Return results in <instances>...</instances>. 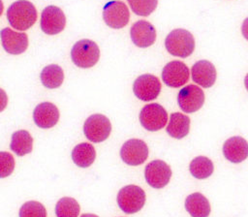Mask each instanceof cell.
I'll return each instance as SVG.
<instances>
[{
    "instance_id": "7",
    "label": "cell",
    "mask_w": 248,
    "mask_h": 217,
    "mask_svg": "<svg viewBox=\"0 0 248 217\" xmlns=\"http://www.w3.org/2000/svg\"><path fill=\"white\" fill-rule=\"evenodd\" d=\"M133 91L137 98L147 102L155 100L161 91V83L157 77L151 74H144L136 78L133 84Z\"/></svg>"
},
{
    "instance_id": "18",
    "label": "cell",
    "mask_w": 248,
    "mask_h": 217,
    "mask_svg": "<svg viewBox=\"0 0 248 217\" xmlns=\"http://www.w3.org/2000/svg\"><path fill=\"white\" fill-rule=\"evenodd\" d=\"M192 79L203 88L211 87L216 80L214 65L207 60H200L192 67Z\"/></svg>"
},
{
    "instance_id": "28",
    "label": "cell",
    "mask_w": 248,
    "mask_h": 217,
    "mask_svg": "<svg viewBox=\"0 0 248 217\" xmlns=\"http://www.w3.org/2000/svg\"><path fill=\"white\" fill-rule=\"evenodd\" d=\"M0 161H1V177L4 178L10 175L15 168V161L13 156L5 151L0 152Z\"/></svg>"
},
{
    "instance_id": "17",
    "label": "cell",
    "mask_w": 248,
    "mask_h": 217,
    "mask_svg": "<svg viewBox=\"0 0 248 217\" xmlns=\"http://www.w3.org/2000/svg\"><path fill=\"white\" fill-rule=\"evenodd\" d=\"M223 154L230 162L240 163L248 157V142L241 137H232L225 141Z\"/></svg>"
},
{
    "instance_id": "23",
    "label": "cell",
    "mask_w": 248,
    "mask_h": 217,
    "mask_svg": "<svg viewBox=\"0 0 248 217\" xmlns=\"http://www.w3.org/2000/svg\"><path fill=\"white\" fill-rule=\"evenodd\" d=\"M43 85L49 89L58 88L64 79V73L62 68L56 64L46 66L40 75Z\"/></svg>"
},
{
    "instance_id": "9",
    "label": "cell",
    "mask_w": 248,
    "mask_h": 217,
    "mask_svg": "<svg viewBox=\"0 0 248 217\" xmlns=\"http://www.w3.org/2000/svg\"><path fill=\"white\" fill-rule=\"evenodd\" d=\"M177 103L184 112H195L202 107L204 103V93L202 88L197 85H186L178 92Z\"/></svg>"
},
{
    "instance_id": "10",
    "label": "cell",
    "mask_w": 248,
    "mask_h": 217,
    "mask_svg": "<svg viewBox=\"0 0 248 217\" xmlns=\"http://www.w3.org/2000/svg\"><path fill=\"white\" fill-rule=\"evenodd\" d=\"M130 14L127 6L121 1H109L103 9V18L111 28L119 29L127 25Z\"/></svg>"
},
{
    "instance_id": "6",
    "label": "cell",
    "mask_w": 248,
    "mask_h": 217,
    "mask_svg": "<svg viewBox=\"0 0 248 217\" xmlns=\"http://www.w3.org/2000/svg\"><path fill=\"white\" fill-rule=\"evenodd\" d=\"M168 121L166 109L159 104L152 103L144 106L140 112V122L147 131L154 132L162 129Z\"/></svg>"
},
{
    "instance_id": "12",
    "label": "cell",
    "mask_w": 248,
    "mask_h": 217,
    "mask_svg": "<svg viewBox=\"0 0 248 217\" xmlns=\"http://www.w3.org/2000/svg\"><path fill=\"white\" fill-rule=\"evenodd\" d=\"M66 25V17L62 10L56 6H47L41 15V29L47 35L60 33Z\"/></svg>"
},
{
    "instance_id": "15",
    "label": "cell",
    "mask_w": 248,
    "mask_h": 217,
    "mask_svg": "<svg viewBox=\"0 0 248 217\" xmlns=\"http://www.w3.org/2000/svg\"><path fill=\"white\" fill-rule=\"evenodd\" d=\"M132 42L139 47H147L154 44L156 40V30L154 26L146 20L135 22L130 30Z\"/></svg>"
},
{
    "instance_id": "27",
    "label": "cell",
    "mask_w": 248,
    "mask_h": 217,
    "mask_svg": "<svg viewBox=\"0 0 248 217\" xmlns=\"http://www.w3.org/2000/svg\"><path fill=\"white\" fill-rule=\"evenodd\" d=\"M132 11L141 16H147L153 13L157 7L158 0H127Z\"/></svg>"
},
{
    "instance_id": "16",
    "label": "cell",
    "mask_w": 248,
    "mask_h": 217,
    "mask_svg": "<svg viewBox=\"0 0 248 217\" xmlns=\"http://www.w3.org/2000/svg\"><path fill=\"white\" fill-rule=\"evenodd\" d=\"M33 119L38 127L42 129H48L58 122L59 110L54 104L44 102L34 108Z\"/></svg>"
},
{
    "instance_id": "4",
    "label": "cell",
    "mask_w": 248,
    "mask_h": 217,
    "mask_svg": "<svg viewBox=\"0 0 248 217\" xmlns=\"http://www.w3.org/2000/svg\"><path fill=\"white\" fill-rule=\"evenodd\" d=\"M117 203L123 212L127 214L136 213L145 203V193L137 185L124 186L117 194Z\"/></svg>"
},
{
    "instance_id": "14",
    "label": "cell",
    "mask_w": 248,
    "mask_h": 217,
    "mask_svg": "<svg viewBox=\"0 0 248 217\" xmlns=\"http://www.w3.org/2000/svg\"><path fill=\"white\" fill-rule=\"evenodd\" d=\"M1 42L4 49L10 54H20L28 46V37L24 32H16L11 28L1 31Z\"/></svg>"
},
{
    "instance_id": "3",
    "label": "cell",
    "mask_w": 248,
    "mask_h": 217,
    "mask_svg": "<svg viewBox=\"0 0 248 217\" xmlns=\"http://www.w3.org/2000/svg\"><path fill=\"white\" fill-rule=\"evenodd\" d=\"M100 49L97 44L88 39L78 41L72 47L71 58L79 68L93 67L99 60Z\"/></svg>"
},
{
    "instance_id": "19",
    "label": "cell",
    "mask_w": 248,
    "mask_h": 217,
    "mask_svg": "<svg viewBox=\"0 0 248 217\" xmlns=\"http://www.w3.org/2000/svg\"><path fill=\"white\" fill-rule=\"evenodd\" d=\"M185 208L192 217H208L210 213L208 200L199 192L191 194L186 198Z\"/></svg>"
},
{
    "instance_id": "22",
    "label": "cell",
    "mask_w": 248,
    "mask_h": 217,
    "mask_svg": "<svg viewBox=\"0 0 248 217\" xmlns=\"http://www.w3.org/2000/svg\"><path fill=\"white\" fill-rule=\"evenodd\" d=\"M33 139L26 130H18L12 135L10 148L17 156H23L32 151Z\"/></svg>"
},
{
    "instance_id": "20",
    "label": "cell",
    "mask_w": 248,
    "mask_h": 217,
    "mask_svg": "<svg viewBox=\"0 0 248 217\" xmlns=\"http://www.w3.org/2000/svg\"><path fill=\"white\" fill-rule=\"evenodd\" d=\"M190 130V118L183 113L173 112L170 116L167 126V133L174 139H182L186 137Z\"/></svg>"
},
{
    "instance_id": "1",
    "label": "cell",
    "mask_w": 248,
    "mask_h": 217,
    "mask_svg": "<svg viewBox=\"0 0 248 217\" xmlns=\"http://www.w3.org/2000/svg\"><path fill=\"white\" fill-rule=\"evenodd\" d=\"M7 19L13 28L24 31L35 23L37 19L36 8L26 0L16 1L7 10Z\"/></svg>"
},
{
    "instance_id": "8",
    "label": "cell",
    "mask_w": 248,
    "mask_h": 217,
    "mask_svg": "<svg viewBox=\"0 0 248 217\" xmlns=\"http://www.w3.org/2000/svg\"><path fill=\"white\" fill-rule=\"evenodd\" d=\"M148 156L146 143L139 139L125 141L120 149V157L124 163L130 166H139L145 162Z\"/></svg>"
},
{
    "instance_id": "21",
    "label": "cell",
    "mask_w": 248,
    "mask_h": 217,
    "mask_svg": "<svg viewBox=\"0 0 248 217\" xmlns=\"http://www.w3.org/2000/svg\"><path fill=\"white\" fill-rule=\"evenodd\" d=\"M96 158V151L92 144L81 142L76 145L72 151L73 162L79 168L90 167Z\"/></svg>"
},
{
    "instance_id": "5",
    "label": "cell",
    "mask_w": 248,
    "mask_h": 217,
    "mask_svg": "<svg viewBox=\"0 0 248 217\" xmlns=\"http://www.w3.org/2000/svg\"><path fill=\"white\" fill-rule=\"evenodd\" d=\"M111 131V124L108 117L96 113L90 115L83 124V133L92 142H101L107 140Z\"/></svg>"
},
{
    "instance_id": "30",
    "label": "cell",
    "mask_w": 248,
    "mask_h": 217,
    "mask_svg": "<svg viewBox=\"0 0 248 217\" xmlns=\"http://www.w3.org/2000/svg\"><path fill=\"white\" fill-rule=\"evenodd\" d=\"M80 217H98L95 214H91V213H86V214H82Z\"/></svg>"
},
{
    "instance_id": "26",
    "label": "cell",
    "mask_w": 248,
    "mask_h": 217,
    "mask_svg": "<svg viewBox=\"0 0 248 217\" xmlns=\"http://www.w3.org/2000/svg\"><path fill=\"white\" fill-rule=\"evenodd\" d=\"M19 217H46V207L39 202L30 201L24 202L19 209Z\"/></svg>"
},
{
    "instance_id": "31",
    "label": "cell",
    "mask_w": 248,
    "mask_h": 217,
    "mask_svg": "<svg viewBox=\"0 0 248 217\" xmlns=\"http://www.w3.org/2000/svg\"><path fill=\"white\" fill-rule=\"evenodd\" d=\"M244 85H245V87H246V89L248 91V74L246 75V77L244 78Z\"/></svg>"
},
{
    "instance_id": "2",
    "label": "cell",
    "mask_w": 248,
    "mask_h": 217,
    "mask_svg": "<svg viewBox=\"0 0 248 217\" xmlns=\"http://www.w3.org/2000/svg\"><path fill=\"white\" fill-rule=\"evenodd\" d=\"M165 46L171 55L186 58L194 51L195 40L189 31L178 28L168 34L165 40Z\"/></svg>"
},
{
    "instance_id": "11",
    "label": "cell",
    "mask_w": 248,
    "mask_h": 217,
    "mask_svg": "<svg viewBox=\"0 0 248 217\" xmlns=\"http://www.w3.org/2000/svg\"><path fill=\"white\" fill-rule=\"evenodd\" d=\"M171 176L170 166L162 160H154L147 164L144 170L146 182L153 188L161 189L165 187Z\"/></svg>"
},
{
    "instance_id": "25",
    "label": "cell",
    "mask_w": 248,
    "mask_h": 217,
    "mask_svg": "<svg viewBox=\"0 0 248 217\" xmlns=\"http://www.w3.org/2000/svg\"><path fill=\"white\" fill-rule=\"evenodd\" d=\"M80 206L78 202L70 197L60 199L55 205V214L57 217H78Z\"/></svg>"
},
{
    "instance_id": "29",
    "label": "cell",
    "mask_w": 248,
    "mask_h": 217,
    "mask_svg": "<svg viewBox=\"0 0 248 217\" xmlns=\"http://www.w3.org/2000/svg\"><path fill=\"white\" fill-rule=\"evenodd\" d=\"M241 32L242 35L244 36V38L246 40H248V17L244 19L243 23H242V27H241Z\"/></svg>"
},
{
    "instance_id": "13",
    "label": "cell",
    "mask_w": 248,
    "mask_h": 217,
    "mask_svg": "<svg viewBox=\"0 0 248 217\" xmlns=\"http://www.w3.org/2000/svg\"><path fill=\"white\" fill-rule=\"evenodd\" d=\"M162 79L169 87H180L189 79V69L181 61H170L163 68Z\"/></svg>"
},
{
    "instance_id": "24",
    "label": "cell",
    "mask_w": 248,
    "mask_h": 217,
    "mask_svg": "<svg viewBox=\"0 0 248 217\" xmlns=\"http://www.w3.org/2000/svg\"><path fill=\"white\" fill-rule=\"evenodd\" d=\"M189 170L195 178L204 179L212 174L214 170V166L209 158L204 156H199L191 161Z\"/></svg>"
}]
</instances>
